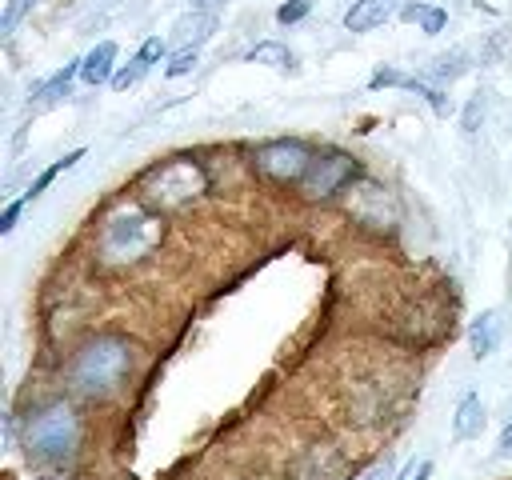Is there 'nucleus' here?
<instances>
[{"instance_id":"6e6552de","label":"nucleus","mask_w":512,"mask_h":480,"mask_svg":"<svg viewBox=\"0 0 512 480\" xmlns=\"http://www.w3.org/2000/svg\"><path fill=\"white\" fill-rule=\"evenodd\" d=\"M400 12V0H352V8L344 12V28L348 32H372L384 20H392Z\"/></svg>"},{"instance_id":"393cba45","label":"nucleus","mask_w":512,"mask_h":480,"mask_svg":"<svg viewBox=\"0 0 512 480\" xmlns=\"http://www.w3.org/2000/svg\"><path fill=\"white\" fill-rule=\"evenodd\" d=\"M24 204H28L24 196H16V200H8V204H4V212H0V232H12V228H16V220H20Z\"/></svg>"},{"instance_id":"39448f33","label":"nucleus","mask_w":512,"mask_h":480,"mask_svg":"<svg viewBox=\"0 0 512 480\" xmlns=\"http://www.w3.org/2000/svg\"><path fill=\"white\" fill-rule=\"evenodd\" d=\"M312 160H316V152L304 140H268L252 152V164H256L260 176H268L276 184H296V188L308 176Z\"/></svg>"},{"instance_id":"4be33fe9","label":"nucleus","mask_w":512,"mask_h":480,"mask_svg":"<svg viewBox=\"0 0 512 480\" xmlns=\"http://www.w3.org/2000/svg\"><path fill=\"white\" fill-rule=\"evenodd\" d=\"M192 68H196V48H180V52H172V60L164 64V76L176 80V76H188Z\"/></svg>"},{"instance_id":"f03ea898","label":"nucleus","mask_w":512,"mask_h":480,"mask_svg":"<svg viewBox=\"0 0 512 480\" xmlns=\"http://www.w3.org/2000/svg\"><path fill=\"white\" fill-rule=\"evenodd\" d=\"M164 236L160 212H152L144 200L116 204L100 224V260L104 264H136L144 260Z\"/></svg>"},{"instance_id":"b1692460","label":"nucleus","mask_w":512,"mask_h":480,"mask_svg":"<svg viewBox=\"0 0 512 480\" xmlns=\"http://www.w3.org/2000/svg\"><path fill=\"white\" fill-rule=\"evenodd\" d=\"M308 12H312V0H288V4L276 8V20H280V24H296V20H304Z\"/></svg>"},{"instance_id":"7ed1b4c3","label":"nucleus","mask_w":512,"mask_h":480,"mask_svg":"<svg viewBox=\"0 0 512 480\" xmlns=\"http://www.w3.org/2000/svg\"><path fill=\"white\" fill-rule=\"evenodd\" d=\"M80 440H84V424H80V412L68 400L44 404L24 424V452H28V460L48 464V468L72 464L76 452H80Z\"/></svg>"},{"instance_id":"a878e982","label":"nucleus","mask_w":512,"mask_h":480,"mask_svg":"<svg viewBox=\"0 0 512 480\" xmlns=\"http://www.w3.org/2000/svg\"><path fill=\"white\" fill-rule=\"evenodd\" d=\"M164 52H168V40H160V36H148V40L140 44V52H136V56H140V60H148V64H156Z\"/></svg>"},{"instance_id":"dca6fc26","label":"nucleus","mask_w":512,"mask_h":480,"mask_svg":"<svg viewBox=\"0 0 512 480\" xmlns=\"http://www.w3.org/2000/svg\"><path fill=\"white\" fill-rule=\"evenodd\" d=\"M76 76H80V60H68L52 80H44V84L36 88V100H40V104H56L60 96H68V88H72Z\"/></svg>"},{"instance_id":"412c9836","label":"nucleus","mask_w":512,"mask_h":480,"mask_svg":"<svg viewBox=\"0 0 512 480\" xmlns=\"http://www.w3.org/2000/svg\"><path fill=\"white\" fill-rule=\"evenodd\" d=\"M32 8H36V0H8V4H4V16H0V32L12 36V32L20 28V20H24Z\"/></svg>"},{"instance_id":"f3484780","label":"nucleus","mask_w":512,"mask_h":480,"mask_svg":"<svg viewBox=\"0 0 512 480\" xmlns=\"http://www.w3.org/2000/svg\"><path fill=\"white\" fill-rule=\"evenodd\" d=\"M76 160H84V148H72V152H64L56 164H48V168H44V172H40V176H36V180L24 188V200H36V196H40V192H44V188H48V184L60 176V172H68Z\"/></svg>"},{"instance_id":"5701e85b","label":"nucleus","mask_w":512,"mask_h":480,"mask_svg":"<svg viewBox=\"0 0 512 480\" xmlns=\"http://www.w3.org/2000/svg\"><path fill=\"white\" fill-rule=\"evenodd\" d=\"M404 80H408L404 72H396V68H388V64H384V68H376V72H372L368 88H372V92H380V88H404Z\"/></svg>"},{"instance_id":"9b49d317","label":"nucleus","mask_w":512,"mask_h":480,"mask_svg":"<svg viewBox=\"0 0 512 480\" xmlns=\"http://www.w3.org/2000/svg\"><path fill=\"white\" fill-rule=\"evenodd\" d=\"M496 344H500V312L488 308V312H480V316L472 320V328H468V348H472L476 360H488V356L496 352Z\"/></svg>"},{"instance_id":"cd10ccee","label":"nucleus","mask_w":512,"mask_h":480,"mask_svg":"<svg viewBox=\"0 0 512 480\" xmlns=\"http://www.w3.org/2000/svg\"><path fill=\"white\" fill-rule=\"evenodd\" d=\"M496 452H500V456H508V452H512V424L500 432V444H496Z\"/></svg>"},{"instance_id":"1a4fd4ad","label":"nucleus","mask_w":512,"mask_h":480,"mask_svg":"<svg viewBox=\"0 0 512 480\" xmlns=\"http://www.w3.org/2000/svg\"><path fill=\"white\" fill-rule=\"evenodd\" d=\"M212 32H216V12H204V8H192L188 16H180L172 24V40L180 48H200Z\"/></svg>"},{"instance_id":"0eeeda50","label":"nucleus","mask_w":512,"mask_h":480,"mask_svg":"<svg viewBox=\"0 0 512 480\" xmlns=\"http://www.w3.org/2000/svg\"><path fill=\"white\" fill-rule=\"evenodd\" d=\"M348 456L320 440V444H308L292 464H288V480H348Z\"/></svg>"},{"instance_id":"c85d7f7f","label":"nucleus","mask_w":512,"mask_h":480,"mask_svg":"<svg viewBox=\"0 0 512 480\" xmlns=\"http://www.w3.org/2000/svg\"><path fill=\"white\" fill-rule=\"evenodd\" d=\"M380 476H388V464H384V468H372V472H368L364 480H380Z\"/></svg>"},{"instance_id":"9d476101","label":"nucleus","mask_w":512,"mask_h":480,"mask_svg":"<svg viewBox=\"0 0 512 480\" xmlns=\"http://www.w3.org/2000/svg\"><path fill=\"white\" fill-rule=\"evenodd\" d=\"M112 64H116V44H112V40H100V44L80 60V80L92 84V88H96V84H112V76H116Z\"/></svg>"},{"instance_id":"aec40b11","label":"nucleus","mask_w":512,"mask_h":480,"mask_svg":"<svg viewBox=\"0 0 512 480\" xmlns=\"http://www.w3.org/2000/svg\"><path fill=\"white\" fill-rule=\"evenodd\" d=\"M484 108H488L484 92H472V96H468V104H464V116H460V128H464L468 136H476V132H480V124H484Z\"/></svg>"},{"instance_id":"20e7f679","label":"nucleus","mask_w":512,"mask_h":480,"mask_svg":"<svg viewBox=\"0 0 512 480\" xmlns=\"http://www.w3.org/2000/svg\"><path fill=\"white\" fill-rule=\"evenodd\" d=\"M140 192H144V204L148 208L172 212V208L192 204L200 192H208V172L192 156H172V160H164V164H156V168L144 172Z\"/></svg>"},{"instance_id":"6ab92c4d","label":"nucleus","mask_w":512,"mask_h":480,"mask_svg":"<svg viewBox=\"0 0 512 480\" xmlns=\"http://www.w3.org/2000/svg\"><path fill=\"white\" fill-rule=\"evenodd\" d=\"M148 68H152L148 60H140V56H132V60H128L124 68H116V76H112V88H116V92H124V88H132V84H140Z\"/></svg>"},{"instance_id":"a211bd4d","label":"nucleus","mask_w":512,"mask_h":480,"mask_svg":"<svg viewBox=\"0 0 512 480\" xmlns=\"http://www.w3.org/2000/svg\"><path fill=\"white\" fill-rule=\"evenodd\" d=\"M404 88H408V92H416V96H424V100H428V108H432L436 116H448V100H444V92H440V88H432L428 80L408 76V80H404Z\"/></svg>"},{"instance_id":"f8f14e48","label":"nucleus","mask_w":512,"mask_h":480,"mask_svg":"<svg viewBox=\"0 0 512 480\" xmlns=\"http://www.w3.org/2000/svg\"><path fill=\"white\" fill-rule=\"evenodd\" d=\"M480 428H484V400H480L476 392H468V396L456 404L452 432H456V440H472V436H480Z\"/></svg>"},{"instance_id":"2eb2a0df","label":"nucleus","mask_w":512,"mask_h":480,"mask_svg":"<svg viewBox=\"0 0 512 480\" xmlns=\"http://www.w3.org/2000/svg\"><path fill=\"white\" fill-rule=\"evenodd\" d=\"M468 60H472V52H468V48H452V52H440V56L432 60V68H428V72H432L436 80H448V84H452V80H460V76L472 68Z\"/></svg>"},{"instance_id":"4468645a","label":"nucleus","mask_w":512,"mask_h":480,"mask_svg":"<svg viewBox=\"0 0 512 480\" xmlns=\"http://www.w3.org/2000/svg\"><path fill=\"white\" fill-rule=\"evenodd\" d=\"M400 16L412 20V24H420L424 36H440L444 24H448V12H444V8H428V4H404Z\"/></svg>"},{"instance_id":"bb28decb","label":"nucleus","mask_w":512,"mask_h":480,"mask_svg":"<svg viewBox=\"0 0 512 480\" xmlns=\"http://www.w3.org/2000/svg\"><path fill=\"white\" fill-rule=\"evenodd\" d=\"M428 476H432V460H420V464H412L400 480H428Z\"/></svg>"},{"instance_id":"f257e3e1","label":"nucleus","mask_w":512,"mask_h":480,"mask_svg":"<svg viewBox=\"0 0 512 480\" xmlns=\"http://www.w3.org/2000/svg\"><path fill=\"white\" fill-rule=\"evenodd\" d=\"M132 376V344L124 336H92L68 360V388L84 400H108Z\"/></svg>"},{"instance_id":"423d86ee","label":"nucleus","mask_w":512,"mask_h":480,"mask_svg":"<svg viewBox=\"0 0 512 480\" xmlns=\"http://www.w3.org/2000/svg\"><path fill=\"white\" fill-rule=\"evenodd\" d=\"M360 176V164H356V156H348V152H320L316 160H312V168H308V176L300 180V196L304 200H328V196H336L348 180H356Z\"/></svg>"},{"instance_id":"ddd939ff","label":"nucleus","mask_w":512,"mask_h":480,"mask_svg":"<svg viewBox=\"0 0 512 480\" xmlns=\"http://www.w3.org/2000/svg\"><path fill=\"white\" fill-rule=\"evenodd\" d=\"M248 60H252V64H268V68H276V72H292V68H296V52L284 48V44H276V40H260V44L248 52Z\"/></svg>"}]
</instances>
